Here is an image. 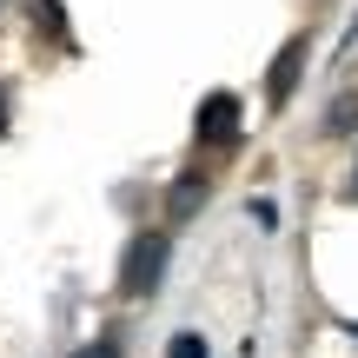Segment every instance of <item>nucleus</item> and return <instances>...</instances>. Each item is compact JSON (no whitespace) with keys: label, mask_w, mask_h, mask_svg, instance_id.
Here are the masks:
<instances>
[{"label":"nucleus","mask_w":358,"mask_h":358,"mask_svg":"<svg viewBox=\"0 0 358 358\" xmlns=\"http://www.w3.org/2000/svg\"><path fill=\"white\" fill-rule=\"evenodd\" d=\"M159 272H166V232H140V239L127 245V266H120V292H153Z\"/></svg>","instance_id":"nucleus-1"},{"label":"nucleus","mask_w":358,"mask_h":358,"mask_svg":"<svg viewBox=\"0 0 358 358\" xmlns=\"http://www.w3.org/2000/svg\"><path fill=\"white\" fill-rule=\"evenodd\" d=\"M199 133L206 146H232L239 140V100H232V93H213V100H199Z\"/></svg>","instance_id":"nucleus-2"},{"label":"nucleus","mask_w":358,"mask_h":358,"mask_svg":"<svg viewBox=\"0 0 358 358\" xmlns=\"http://www.w3.org/2000/svg\"><path fill=\"white\" fill-rule=\"evenodd\" d=\"M306 53H312V40H306V34L279 47V60H272V80H266V100H272V106H285V100H292L299 73H306Z\"/></svg>","instance_id":"nucleus-3"},{"label":"nucleus","mask_w":358,"mask_h":358,"mask_svg":"<svg viewBox=\"0 0 358 358\" xmlns=\"http://www.w3.org/2000/svg\"><path fill=\"white\" fill-rule=\"evenodd\" d=\"M352 120H358V100L345 93V100H338L332 113H325V133H352Z\"/></svg>","instance_id":"nucleus-4"},{"label":"nucleus","mask_w":358,"mask_h":358,"mask_svg":"<svg viewBox=\"0 0 358 358\" xmlns=\"http://www.w3.org/2000/svg\"><path fill=\"white\" fill-rule=\"evenodd\" d=\"M40 34L66 40V20H60V0H40Z\"/></svg>","instance_id":"nucleus-5"},{"label":"nucleus","mask_w":358,"mask_h":358,"mask_svg":"<svg viewBox=\"0 0 358 358\" xmlns=\"http://www.w3.org/2000/svg\"><path fill=\"white\" fill-rule=\"evenodd\" d=\"M166 358H206V338H199V332H179Z\"/></svg>","instance_id":"nucleus-6"},{"label":"nucleus","mask_w":358,"mask_h":358,"mask_svg":"<svg viewBox=\"0 0 358 358\" xmlns=\"http://www.w3.org/2000/svg\"><path fill=\"white\" fill-rule=\"evenodd\" d=\"M192 199H199V179H192V173H186V186H179V192H173V213H192Z\"/></svg>","instance_id":"nucleus-7"},{"label":"nucleus","mask_w":358,"mask_h":358,"mask_svg":"<svg viewBox=\"0 0 358 358\" xmlns=\"http://www.w3.org/2000/svg\"><path fill=\"white\" fill-rule=\"evenodd\" d=\"M73 358H120L113 345H87V352H73Z\"/></svg>","instance_id":"nucleus-8"},{"label":"nucleus","mask_w":358,"mask_h":358,"mask_svg":"<svg viewBox=\"0 0 358 358\" xmlns=\"http://www.w3.org/2000/svg\"><path fill=\"white\" fill-rule=\"evenodd\" d=\"M0 133H7V100H0Z\"/></svg>","instance_id":"nucleus-9"},{"label":"nucleus","mask_w":358,"mask_h":358,"mask_svg":"<svg viewBox=\"0 0 358 358\" xmlns=\"http://www.w3.org/2000/svg\"><path fill=\"white\" fill-rule=\"evenodd\" d=\"M0 7H7V0H0Z\"/></svg>","instance_id":"nucleus-10"}]
</instances>
